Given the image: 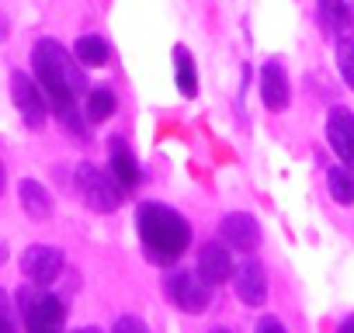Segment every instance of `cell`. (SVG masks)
<instances>
[{
	"mask_svg": "<svg viewBox=\"0 0 354 333\" xmlns=\"http://www.w3.org/2000/svg\"><path fill=\"white\" fill-rule=\"evenodd\" d=\"M18 302H21L25 333H63V323H66V305H63V298H56V295H49V292L21 288V292H18Z\"/></svg>",
	"mask_w": 354,
	"mask_h": 333,
	"instance_id": "277c9868",
	"label": "cell"
},
{
	"mask_svg": "<svg viewBox=\"0 0 354 333\" xmlns=\"http://www.w3.org/2000/svg\"><path fill=\"white\" fill-rule=\"evenodd\" d=\"M66 257L59 247H49V243H32L25 254H21V274L32 281V285H53L63 271Z\"/></svg>",
	"mask_w": 354,
	"mask_h": 333,
	"instance_id": "52a82bcc",
	"label": "cell"
},
{
	"mask_svg": "<svg viewBox=\"0 0 354 333\" xmlns=\"http://www.w3.org/2000/svg\"><path fill=\"white\" fill-rule=\"evenodd\" d=\"M233 292L243 305H264L268 302V274L257 257H247L240 267H233Z\"/></svg>",
	"mask_w": 354,
	"mask_h": 333,
	"instance_id": "ba28073f",
	"label": "cell"
},
{
	"mask_svg": "<svg viewBox=\"0 0 354 333\" xmlns=\"http://www.w3.org/2000/svg\"><path fill=\"white\" fill-rule=\"evenodd\" d=\"M337 333H354V316H347L344 323H340V330Z\"/></svg>",
	"mask_w": 354,
	"mask_h": 333,
	"instance_id": "603a6c76",
	"label": "cell"
},
{
	"mask_svg": "<svg viewBox=\"0 0 354 333\" xmlns=\"http://www.w3.org/2000/svg\"><path fill=\"white\" fill-rule=\"evenodd\" d=\"M111 333H149V330H146V323L139 316H118V323H115Z\"/></svg>",
	"mask_w": 354,
	"mask_h": 333,
	"instance_id": "44dd1931",
	"label": "cell"
},
{
	"mask_svg": "<svg viewBox=\"0 0 354 333\" xmlns=\"http://www.w3.org/2000/svg\"><path fill=\"white\" fill-rule=\"evenodd\" d=\"M4 260H8V247H4V243H0V264H4Z\"/></svg>",
	"mask_w": 354,
	"mask_h": 333,
	"instance_id": "484cf974",
	"label": "cell"
},
{
	"mask_svg": "<svg viewBox=\"0 0 354 333\" xmlns=\"http://www.w3.org/2000/svg\"><path fill=\"white\" fill-rule=\"evenodd\" d=\"M212 333H226V330H212Z\"/></svg>",
	"mask_w": 354,
	"mask_h": 333,
	"instance_id": "83f0119b",
	"label": "cell"
},
{
	"mask_svg": "<svg viewBox=\"0 0 354 333\" xmlns=\"http://www.w3.org/2000/svg\"><path fill=\"white\" fill-rule=\"evenodd\" d=\"M257 333H288V330H285V323H281V319H274V316H264V319L257 323Z\"/></svg>",
	"mask_w": 354,
	"mask_h": 333,
	"instance_id": "7402d4cb",
	"label": "cell"
},
{
	"mask_svg": "<svg viewBox=\"0 0 354 333\" xmlns=\"http://www.w3.org/2000/svg\"><path fill=\"white\" fill-rule=\"evenodd\" d=\"M167 292H170V298H174L177 309H185V312H192V316L205 312L209 302H212V285H209L198 271H177V274L170 278Z\"/></svg>",
	"mask_w": 354,
	"mask_h": 333,
	"instance_id": "8992f818",
	"label": "cell"
},
{
	"mask_svg": "<svg viewBox=\"0 0 354 333\" xmlns=\"http://www.w3.org/2000/svg\"><path fill=\"white\" fill-rule=\"evenodd\" d=\"M261 101L271 111H285L292 104V84H288V73L278 59L261 66Z\"/></svg>",
	"mask_w": 354,
	"mask_h": 333,
	"instance_id": "30bf717a",
	"label": "cell"
},
{
	"mask_svg": "<svg viewBox=\"0 0 354 333\" xmlns=\"http://www.w3.org/2000/svg\"><path fill=\"white\" fill-rule=\"evenodd\" d=\"M326 139H330V149L337 153V160L344 166H354V115L347 108H333L330 111Z\"/></svg>",
	"mask_w": 354,
	"mask_h": 333,
	"instance_id": "9c48e42d",
	"label": "cell"
},
{
	"mask_svg": "<svg viewBox=\"0 0 354 333\" xmlns=\"http://www.w3.org/2000/svg\"><path fill=\"white\" fill-rule=\"evenodd\" d=\"M8 32H11V25H8V18H4V15H0V42L8 39Z\"/></svg>",
	"mask_w": 354,
	"mask_h": 333,
	"instance_id": "cb8c5ba5",
	"label": "cell"
},
{
	"mask_svg": "<svg viewBox=\"0 0 354 333\" xmlns=\"http://www.w3.org/2000/svg\"><path fill=\"white\" fill-rule=\"evenodd\" d=\"M0 333H21L18 330V319H15V305L8 298V292L0 288Z\"/></svg>",
	"mask_w": 354,
	"mask_h": 333,
	"instance_id": "ffe728a7",
	"label": "cell"
},
{
	"mask_svg": "<svg viewBox=\"0 0 354 333\" xmlns=\"http://www.w3.org/2000/svg\"><path fill=\"white\" fill-rule=\"evenodd\" d=\"M11 97H15V108L21 111V122L28 129H42L46 118H49V101L39 87V80H32L28 73L15 70L11 73Z\"/></svg>",
	"mask_w": 354,
	"mask_h": 333,
	"instance_id": "5b68a950",
	"label": "cell"
},
{
	"mask_svg": "<svg viewBox=\"0 0 354 333\" xmlns=\"http://www.w3.org/2000/svg\"><path fill=\"white\" fill-rule=\"evenodd\" d=\"M73 56H77L80 66H91L94 70V66H104L111 59V49H108V42L101 35H80L77 46H73Z\"/></svg>",
	"mask_w": 354,
	"mask_h": 333,
	"instance_id": "2e32d148",
	"label": "cell"
},
{
	"mask_svg": "<svg viewBox=\"0 0 354 333\" xmlns=\"http://www.w3.org/2000/svg\"><path fill=\"white\" fill-rule=\"evenodd\" d=\"M32 66L42 94L49 97L59 125H66L77 139H87V115L77 108V97L87 91V77L70 49H63L56 39H39L32 49Z\"/></svg>",
	"mask_w": 354,
	"mask_h": 333,
	"instance_id": "6da1fadb",
	"label": "cell"
},
{
	"mask_svg": "<svg viewBox=\"0 0 354 333\" xmlns=\"http://www.w3.org/2000/svg\"><path fill=\"white\" fill-rule=\"evenodd\" d=\"M136 222H139V240H142L149 260H156V264H174L192 243V226L170 205L146 202V205H139Z\"/></svg>",
	"mask_w": 354,
	"mask_h": 333,
	"instance_id": "7a4b0ae2",
	"label": "cell"
},
{
	"mask_svg": "<svg viewBox=\"0 0 354 333\" xmlns=\"http://www.w3.org/2000/svg\"><path fill=\"white\" fill-rule=\"evenodd\" d=\"M73 188L80 195V202L91 209V212H115L122 202H125V188L115 181V174L101 171L94 163H77L73 166Z\"/></svg>",
	"mask_w": 354,
	"mask_h": 333,
	"instance_id": "3957f363",
	"label": "cell"
},
{
	"mask_svg": "<svg viewBox=\"0 0 354 333\" xmlns=\"http://www.w3.org/2000/svg\"><path fill=\"white\" fill-rule=\"evenodd\" d=\"M219 233H223V243L233 247V250H247V254H250V250L261 247V226H257V219L247 216V212H230V216L223 219Z\"/></svg>",
	"mask_w": 354,
	"mask_h": 333,
	"instance_id": "8fae6325",
	"label": "cell"
},
{
	"mask_svg": "<svg viewBox=\"0 0 354 333\" xmlns=\"http://www.w3.org/2000/svg\"><path fill=\"white\" fill-rule=\"evenodd\" d=\"M111 174H115V181H118L122 188H136V184L142 181L139 163H136V156H132V149L125 146L122 135L111 139Z\"/></svg>",
	"mask_w": 354,
	"mask_h": 333,
	"instance_id": "5bb4252c",
	"label": "cell"
},
{
	"mask_svg": "<svg viewBox=\"0 0 354 333\" xmlns=\"http://www.w3.org/2000/svg\"><path fill=\"white\" fill-rule=\"evenodd\" d=\"M18 202H21L25 216L35 219V222H42V219L53 216V195H49L39 181H32V178H25V181L18 184Z\"/></svg>",
	"mask_w": 354,
	"mask_h": 333,
	"instance_id": "4fadbf2b",
	"label": "cell"
},
{
	"mask_svg": "<svg viewBox=\"0 0 354 333\" xmlns=\"http://www.w3.org/2000/svg\"><path fill=\"white\" fill-rule=\"evenodd\" d=\"M4 181H8V174H4V163H0V195H4Z\"/></svg>",
	"mask_w": 354,
	"mask_h": 333,
	"instance_id": "d4e9b609",
	"label": "cell"
},
{
	"mask_svg": "<svg viewBox=\"0 0 354 333\" xmlns=\"http://www.w3.org/2000/svg\"><path fill=\"white\" fill-rule=\"evenodd\" d=\"M174 77H177V91H181L185 97L198 94V70H195V59L185 46L174 49Z\"/></svg>",
	"mask_w": 354,
	"mask_h": 333,
	"instance_id": "9a60e30c",
	"label": "cell"
},
{
	"mask_svg": "<svg viewBox=\"0 0 354 333\" xmlns=\"http://www.w3.org/2000/svg\"><path fill=\"white\" fill-rule=\"evenodd\" d=\"M198 274H202L209 285H223V281L233 278V257H230L226 243L209 240V243L198 250Z\"/></svg>",
	"mask_w": 354,
	"mask_h": 333,
	"instance_id": "7c38bea8",
	"label": "cell"
},
{
	"mask_svg": "<svg viewBox=\"0 0 354 333\" xmlns=\"http://www.w3.org/2000/svg\"><path fill=\"white\" fill-rule=\"evenodd\" d=\"M326 184H330V195L337 205H354V171L351 166H330L326 171Z\"/></svg>",
	"mask_w": 354,
	"mask_h": 333,
	"instance_id": "ac0fdd59",
	"label": "cell"
},
{
	"mask_svg": "<svg viewBox=\"0 0 354 333\" xmlns=\"http://www.w3.org/2000/svg\"><path fill=\"white\" fill-rule=\"evenodd\" d=\"M337 42V66H340V77L344 84L354 91V39H333Z\"/></svg>",
	"mask_w": 354,
	"mask_h": 333,
	"instance_id": "d6986e66",
	"label": "cell"
},
{
	"mask_svg": "<svg viewBox=\"0 0 354 333\" xmlns=\"http://www.w3.org/2000/svg\"><path fill=\"white\" fill-rule=\"evenodd\" d=\"M115 108H118L115 91H108V87H94V91H87L84 115H87V122H91V125H97V122L111 118V115H115Z\"/></svg>",
	"mask_w": 354,
	"mask_h": 333,
	"instance_id": "e0dca14e",
	"label": "cell"
},
{
	"mask_svg": "<svg viewBox=\"0 0 354 333\" xmlns=\"http://www.w3.org/2000/svg\"><path fill=\"white\" fill-rule=\"evenodd\" d=\"M77 333H101V330H91V326H87V330H77Z\"/></svg>",
	"mask_w": 354,
	"mask_h": 333,
	"instance_id": "4316f807",
	"label": "cell"
}]
</instances>
